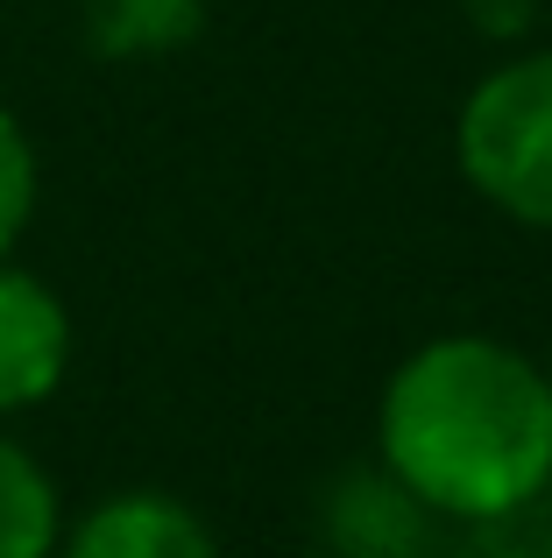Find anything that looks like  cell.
<instances>
[{"instance_id":"9","label":"cell","mask_w":552,"mask_h":558,"mask_svg":"<svg viewBox=\"0 0 552 558\" xmlns=\"http://www.w3.org/2000/svg\"><path fill=\"white\" fill-rule=\"evenodd\" d=\"M28 213H36V149H28L22 121L0 107V262L14 255Z\"/></svg>"},{"instance_id":"5","label":"cell","mask_w":552,"mask_h":558,"mask_svg":"<svg viewBox=\"0 0 552 558\" xmlns=\"http://www.w3.org/2000/svg\"><path fill=\"white\" fill-rule=\"evenodd\" d=\"M425 531H432V517L389 474L347 481L333 495V551L340 558H418Z\"/></svg>"},{"instance_id":"3","label":"cell","mask_w":552,"mask_h":558,"mask_svg":"<svg viewBox=\"0 0 552 558\" xmlns=\"http://www.w3.org/2000/svg\"><path fill=\"white\" fill-rule=\"evenodd\" d=\"M71 368V312L43 276L0 262V417L57 396Z\"/></svg>"},{"instance_id":"7","label":"cell","mask_w":552,"mask_h":558,"mask_svg":"<svg viewBox=\"0 0 552 558\" xmlns=\"http://www.w3.org/2000/svg\"><path fill=\"white\" fill-rule=\"evenodd\" d=\"M199 28V0H93V43L107 57L178 50Z\"/></svg>"},{"instance_id":"1","label":"cell","mask_w":552,"mask_h":558,"mask_svg":"<svg viewBox=\"0 0 552 558\" xmlns=\"http://www.w3.org/2000/svg\"><path fill=\"white\" fill-rule=\"evenodd\" d=\"M375 460L432 523H482L552 488L545 361L496 332H440L389 368Z\"/></svg>"},{"instance_id":"4","label":"cell","mask_w":552,"mask_h":558,"mask_svg":"<svg viewBox=\"0 0 552 558\" xmlns=\"http://www.w3.org/2000/svg\"><path fill=\"white\" fill-rule=\"evenodd\" d=\"M57 558H220V545L192 502L164 488H121L57 537Z\"/></svg>"},{"instance_id":"8","label":"cell","mask_w":552,"mask_h":558,"mask_svg":"<svg viewBox=\"0 0 552 558\" xmlns=\"http://www.w3.org/2000/svg\"><path fill=\"white\" fill-rule=\"evenodd\" d=\"M460 531H468L460 558H552V488H539L517 509H503V517L460 523Z\"/></svg>"},{"instance_id":"10","label":"cell","mask_w":552,"mask_h":558,"mask_svg":"<svg viewBox=\"0 0 552 558\" xmlns=\"http://www.w3.org/2000/svg\"><path fill=\"white\" fill-rule=\"evenodd\" d=\"M545 381H552V361H545Z\"/></svg>"},{"instance_id":"2","label":"cell","mask_w":552,"mask_h":558,"mask_svg":"<svg viewBox=\"0 0 552 558\" xmlns=\"http://www.w3.org/2000/svg\"><path fill=\"white\" fill-rule=\"evenodd\" d=\"M454 163L482 205L552 233V50L511 57L460 99Z\"/></svg>"},{"instance_id":"6","label":"cell","mask_w":552,"mask_h":558,"mask_svg":"<svg viewBox=\"0 0 552 558\" xmlns=\"http://www.w3.org/2000/svg\"><path fill=\"white\" fill-rule=\"evenodd\" d=\"M64 509L43 460L14 438H0V558H57Z\"/></svg>"}]
</instances>
